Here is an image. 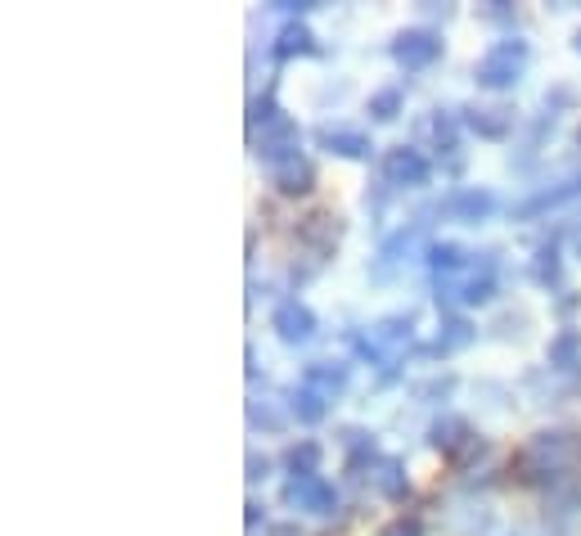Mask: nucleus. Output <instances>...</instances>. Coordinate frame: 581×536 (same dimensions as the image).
Masks as SVG:
<instances>
[{
    "instance_id": "f257e3e1",
    "label": "nucleus",
    "mask_w": 581,
    "mask_h": 536,
    "mask_svg": "<svg viewBox=\"0 0 581 536\" xmlns=\"http://www.w3.org/2000/svg\"><path fill=\"white\" fill-rule=\"evenodd\" d=\"M527 55H532V50H527L523 37H505V41H496V46H491L487 55L478 59L473 77H478V86H487V91H505V86L518 82V73H523Z\"/></svg>"
},
{
    "instance_id": "f03ea898",
    "label": "nucleus",
    "mask_w": 581,
    "mask_h": 536,
    "mask_svg": "<svg viewBox=\"0 0 581 536\" xmlns=\"http://www.w3.org/2000/svg\"><path fill=\"white\" fill-rule=\"evenodd\" d=\"M284 505L307 509V514H334L338 491H334V482H325L320 473L316 478H289L284 482Z\"/></svg>"
},
{
    "instance_id": "7ed1b4c3",
    "label": "nucleus",
    "mask_w": 581,
    "mask_h": 536,
    "mask_svg": "<svg viewBox=\"0 0 581 536\" xmlns=\"http://www.w3.org/2000/svg\"><path fill=\"white\" fill-rule=\"evenodd\" d=\"M437 55H442V37L433 28H406L392 41V59L401 68H428Z\"/></svg>"
},
{
    "instance_id": "20e7f679",
    "label": "nucleus",
    "mask_w": 581,
    "mask_h": 536,
    "mask_svg": "<svg viewBox=\"0 0 581 536\" xmlns=\"http://www.w3.org/2000/svg\"><path fill=\"white\" fill-rule=\"evenodd\" d=\"M428 176H433V163L419 149L397 145L383 154V181L388 185H428Z\"/></svg>"
},
{
    "instance_id": "39448f33",
    "label": "nucleus",
    "mask_w": 581,
    "mask_h": 536,
    "mask_svg": "<svg viewBox=\"0 0 581 536\" xmlns=\"http://www.w3.org/2000/svg\"><path fill=\"white\" fill-rule=\"evenodd\" d=\"M271 329L284 338V343H311V338H316V316H311L307 302L284 298L280 307L271 311Z\"/></svg>"
},
{
    "instance_id": "423d86ee",
    "label": "nucleus",
    "mask_w": 581,
    "mask_h": 536,
    "mask_svg": "<svg viewBox=\"0 0 581 536\" xmlns=\"http://www.w3.org/2000/svg\"><path fill=\"white\" fill-rule=\"evenodd\" d=\"M253 145H257V154H262L271 167L284 163V158L298 154V122H293V118H280V122H271V127L253 131Z\"/></svg>"
},
{
    "instance_id": "0eeeda50",
    "label": "nucleus",
    "mask_w": 581,
    "mask_h": 536,
    "mask_svg": "<svg viewBox=\"0 0 581 536\" xmlns=\"http://www.w3.org/2000/svg\"><path fill=\"white\" fill-rule=\"evenodd\" d=\"M442 208H446V217L464 221V226H478V221H487L491 212H496V194L478 190V185H464V190H455Z\"/></svg>"
},
{
    "instance_id": "6e6552de",
    "label": "nucleus",
    "mask_w": 581,
    "mask_h": 536,
    "mask_svg": "<svg viewBox=\"0 0 581 536\" xmlns=\"http://www.w3.org/2000/svg\"><path fill=\"white\" fill-rule=\"evenodd\" d=\"M316 145L329 149V154H338V158H370L374 154V140L365 136V131H352V127H320Z\"/></svg>"
},
{
    "instance_id": "1a4fd4ad",
    "label": "nucleus",
    "mask_w": 581,
    "mask_h": 536,
    "mask_svg": "<svg viewBox=\"0 0 581 536\" xmlns=\"http://www.w3.org/2000/svg\"><path fill=\"white\" fill-rule=\"evenodd\" d=\"M271 181L280 194H311V185H316V167H311V158L293 154L284 158V163L271 167Z\"/></svg>"
},
{
    "instance_id": "9d476101",
    "label": "nucleus",
    "mask_w": 581,
    "mask_h": 536,
    "mask_svg": "<svg viewBox=\"0 0 581 536\" xmlns=\"http://www.w3.org/2000/svg\"><path fill=\"white\" fill-rule=\"evenodd\" d=\"M347 365L343 361H311L307 370H302V388H311V392H320V397H334V392H343L347 388Z\"/></svg>"
},
{
    "instance_id": "9b49d317",
    "label": "nucleus",
    "mask_w": 581,
    "mask_h": 536,
    "mask_svg": "<svg viewBox=\"0 0 581 536\" xmlns=\"http://www.w3.org/2000/svg\"><path fill=\"white\" fill-rule=\"evenodd\" d=\"M581 194V172H572L568 181H559L554 190H541V194H532L527 203H518L514 208V217H536V212H550V208H559V203H568V199H577Z\"/></svg>"
},
{
    "instance_id": "f8f14e48",
    "label": "nucleus",
    "mask_w": 581,
    "mask_h": 536,
    "mask_svg": "<svg viewBox=\"0 0 581 536\" xmlns=\"http://www.w3.org/2000/svg\"><path fill=\"white\" fill-rule=\"evenodd\" d=\"M271 55L280 59V64H284V59H298V55H316V37H311V28H307V23H298V19H293V23H284V28L275 32Z\"/></svg>"
},
{
    "instance_id": "ddd939ff",
    "label": "nucleus",
    "mask_w": 581,
    "mask_h": 536,
    "mask_svg": "<svg viewBox=\"0 0 581 536\" xmlns=\"http://www.w3.org/2000/svg\"><path fill=\"white\" fill-rule=\"evenodd\" d=\"M464 127H473L487 140H500V136H509V127H514V109H505V104H491V109H464Z\"/></svg>"
},
{
    "instance_id": "4468645a",
    "label": "nucleus",
    "mask_w": 581,
    "mask_h": 536,
    "mask_svg": "<svg viewBox=\"0 0 581 536\" xmlns=\"http://www.w3.org/2000/svg\"><path fill=\"white\" fill-rule=\"evenodd\" d=\"M428 437H433V446H437L442 455H460L464 446H473V428L464 424L460 415H442V419L433 424V433H428Z\"/></svg>"
},
{
    "instance_id": "2eb2a0df",
    "label": "nucleus",
    "mask_w": 581,
    "mask_h": 536,
    "mask_svg": "<svg viewBox=\"0 0 581 536\" xmlns=\"http://www.w3.org/2000/svg\"><path fill=\"white\" fill-rule=\"evenodd\" d=\"M298 239L302 244H316V253H329V248L338 244V217H329V212H311V217L298 226Z\"/></svg>"
},
{
    "instance_id": "dca6fc26",
    "label": "nucleus",
    "mask_w": 581,
    "mask_h": 536,
    "mask_svg": "<svg viewBox=\"0 0 581 536\" xmlns=\"http://www.w3.org/2000/svg\"><path fill=\"white\" fill-rule=\"evenodd\" d=\"M550 365L554 370H577L581 365V329H559V334L550 338Z\"/></svg>"
},
{
    "instance_id": "f3484780",
    "label": "nucleus",
    "mask_w": 581,
    "mask_h": 536,
    "mask_svg": "<svg viewBox=\"0 0 581 536\" xmlns=\"http://www.w3.org/2000/svg\"><path fill=\"white\" fill-rule=\"evenodd\" d=\"M289 410H293V419H298V424H320V419L329 415L325 397H320V392H311V388H289Z\"/></svg>"
},
{
    "instance_id": "a211bd4d",
    "label": "nucleus",
    "mask_w": 581,
    "mask_h": 536,
    "mask_svg": "<svg viewBox=\"0 0 581 536\" xmlns=\"http://www.w3.org/2000/svg\"><path fill=\"white\" fill-rule=\"evenodd\" d=\"M374 487H379L388 500H406L410 496V478H406V469H401V460H388V455H383L379 473H374Z\"/></svg>"
},
{
    "instance_id": "6ab92c4d",
    "label": "nucleus",
    "mask_w": 581,
    "mask_h": 536,
    "mask_svg": "<svg viewBox=\"0 0 581 536\" xmlns=\"http://www.w3.org/2000/svg\"><path fill=\"white\" fill-rule=\"evenodd\" d=\"M284 469L293 473V478H316L320 469V442H298L284 451Z\"/></svg>"
},
{
    "instance_id": "aec40b11",
    "label": "nucleus",
    "mask_w": 581,
    "mask_h": 536,
    "mask_svg": "<svg viewBox=\"0 0 581 536\" xmlns=\"http://www.w3.org/2000/svg\"><path fill=\"white\" fill-rule=\"evenodd\" d=\"M428 266H433L437 275H455L469 266V253H464L460 244H451V239H442V244L428 248Z\"/></svg>"
},
{
    "instance_id": "412c9836",
    "label": "nucleus",
    "mask_w": 581,
    "mask_h": 536,
    "mask_svg": "<svg viewBox=\"0 0 581 536\" xmlns=\"http://www.w3.org/2000/svg\"><path fill=\"white\" fill-rule=\"evenodd\" d=\"M473 338H478V329H473L464 316H451V320H442V334H437L433 352H455V347H469Z\"/></svg>"
},
{
    "instance_id": "4be33fe9",
    "label": "nucleus",
    "mask_w": 581,
    "mask_h": 536,
    "mask_svg": "<svg viewBox=\"0 0 581 536\" xmlns=\"http://www.w3.org/2000/svg\"><path fill=\"white\" fill-rule=\"evenodd\" d=\"M559 275H563L559 244H541V248H536V257H532V280L550 289V284H559Z\"/></svg>"
},
{
    "instance_id": "5701e85b",
    "label": "nucleus",
    "mask_w": 581,
    "mask_h": 536,
    "mask_svg": "<svg viewBox=\"0 0 581 536\" xmlns=\"http://www.w3.org/2000/svg\"><path fill=\"white\" fill-rule=\"evenodd\" d=\"M401 109H406V95H401V86H388V91H374L370 95V118L374 122H392Z\"/></svg>"
},
{
    "instance_id": "b1692460",
    "label": "nucleus",
    "mask_w": 581,
    "mask_h": 536,
    "mask_svg": "<svg viewBox=\"0 0 581 536\" xmlns=\"http://www.w3.org/2000/svg\"><path fill=\"white\" fill-rule=\"evenodd\" d=\"M280 118H284V113H280V104H275L271 91L248 100V131H262V127H271V122H280Z\"/></svg>"
},
{
    "instance_id": "393cba45",
    "label": "nucleus",
    "mask_w": 581,
    "mask_h": 536,
    "mask_svg": "<svg viewBox=\"0 0 581 536\" xmlns=\"http://www.w3.org/2000/svg\"><path fill=\"white\" fill-rule=\"evenodd\" d=\"M410 329H415L410 316H383L374 325V338H383V343H410Z\"/></svg>"
},
{
    "instance_id": "a878e982",
    "label": "nucleus",
    "mask_w": 581,
    "mask_h": 536,
    "mask_svg": "<svg viewBox=\"0 0 581 536\" xmlns=\"http://www.w3.org/2000/svg\"><path fill=\"white\" fill-rule=\"evenodd\" d=\"M491 298H496V280H491V275H478V280H469L460 289L464 307H482V302H491Z\"/></svg>"
},
{
    "instance_id": "bb28decb",
    "label": "nucleus",
    "mask_w": 581,
    "mask_h": 536,
    "mask_svg": "<svg viewBox=\"0 0 581 536\" xmlns=\"http://www.w3.org/2000/svg\"><path fill=\"white\" fill-rule=\"evenodd\" d=\"M383 536H424V527H419V518H392L388 527H383Z\"/></svg>"
},
{
    "instance_id": "cd10ccee",
    "label": "nucleus",
    "mask_w": 581,
    "mask_h": 536,
    "mask_svg": "<svg viewBox=\"0 0 581 536\" xmlns=\"http://www.w3.org/2000/svg\"><path fill=\"white\" fill-rule=\"evenodd\" d=\"M266 473H271V460H266V455H248V482H257V478H266Z\"/></svg>"
},
{
    "instance_id": "c85d7f7f",
    "label": "nucleus",
    "mask_w": 581,
    "mask_h": 536,
    "mask_svg": "<svg viewBox=\"0 0 581 536\" xmlns=\"http://www.w3.org/2000/svg\"><path fill=\"white\" fill-rule=\"evenodd\" d=\"M577 50H581V32H577Z\"/></svg>"
},
{
    "instance_id": "c756f323",
    "label": "nucleus",
    "mask_w": 581,
    "mask_h": 536,
    "mask_svg": "<svg viewBox=\"0 0 581 536\" xmlns=\"http://www.w3.org/2000/svg\"><path fill=\"white\" fill-rule=\"evenodd\" d=\"M577 140H581V131H577Z\"/></svg>"
}]
</instances>
